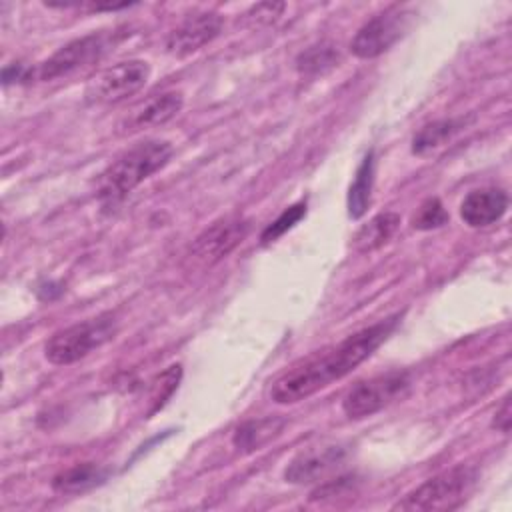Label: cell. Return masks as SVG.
Returning <instances> with one entry per match:
<instances>
[{
    "mask_svg": "<svg viewBox=\"0 0 512 512\" xmlns=\"http://www.w3.org/2000/svg\"><path fill=\"white\" fill-rule=\"evenodd\" d=\"M284 8H286V6H284L282 2H264V4L254 6V8L248 12V16H254L258 22L270 24V22H274V20L282 14Z\"/></svg>",
    "mask_w": 512,
    "mask_h": 512,
    "instance_id": "obj_23",
    "label": "cell"
},
{
    "mask_svg": "<svg viewBox=\"0 0 512 512\" xmlns=\"http://www.w3.org/2000/svg\"><path fill=\"white\" fill-rule=\"evenodd\" d=\"M108 36L106 34H88L82 38H76L62 48H58L52 56H48L38 68H36V78L38 80H56L70 76L94 62H98L104 52L108 50Z\"/></svg>",
    "mask_w": 512,
    "mask_h": 512,
    "instance_id": "obj_8",
    "label": "cell"
},
{
    "mask_svg": "<svg viewBox=\"0 0 512 512\" xmlns=\"http://www.w3.org/2000/svg\"><path fill=\"white\" fill-rule=\"evenodd\" d=\"M218 12H196L184 18L166 38V52L176 58H186L210 44L222 30Z\"/></svg>",
    "mask_w": 512,
    "mask_h": 512,
    "instance_id": "obj_11",
    "label": "cell"
},
{
    "mask_svg": "<svg viewBox=\"0 0 512 512\" xmlns=\"http://www.w3.org/2000/svg\"><path fill=\"white\" fill-rule=\"evenodd\" d=\"M492 426H494L498 432H502V434H508V432H510V396H506V398L502 400V404L496 408Z\"/></svg>",
    "mask_w": 512,
    "mask_h": 512,
    "instance_id": "obj_24",
    "label": "cell"
},
{
    "mask_svg": "<svg viewBox=\"0 0 512 512\" xmlns=\"http://www.w3.org/2000/svg\"><path fill=\"white\" fill-rule=\"evenodd\" d=\"M508 210V194L502 188L486 186L470 190L460 202V218L470 228H486L498 222Z\"/></svg>",
    "mask_w": 512,
    "mask_h": 512,
    "instance_id": "obj_12",
    "label": "cell"
},
{
    "mask_svg": "<svg viewBox=\"0 0 512 512\" xmlns=\"http://www.w3.org/2000/svg\"><path fill=\"white\" fill-rule=\"evenodd\" d=\"M168 140H146L122 152L98 180V198L104 204H116L126 198L136 186L162 170L172 158Z\"/></svg>",
    "mask_w": 512,
    "mask_h": 512,
    "instance_id": "obj_2",
    "label": "cell"
},
{
    "mask_svg": "<svg viewBox=\"0 0 512 512\" xmlns=\"http://www.w3.org/2000/svg\"><path fill=\"white\" fill-rule=\"evenodd\" d=\"M178 380H180V366H170L162 376H160V388L154 396V410L162 408V404L170 398V394L178 388Z\"/></svg>",
    "mask_w": 512,
    "mask_h": 512,
    "instance_id": "obj_22",
    "label": "cell"
},
{
    "mask_svg": "<svg viewBox=\"0 0 512 512\" xmlns=\"http://www.w3.org/2000/svg\"><path fill=\"white\" fill-rule=\"evenodd\" d=\"M474 482L476 474L472 468L464 464L454 466L408 492L394 504V510H456L466 502Z\"/></svg>",
    "mask_w": 512,
    "mask_h": 512,
    "instance_id": "obj_4",
    "label": "cell"
},
{
    "mask_svg": "<svg viewBox=\"0 0 512 512\" xmlns=\"http://www.w3.org/2000/svg\"><path fill=\"white\" fill-rule=\"evenodd\" d=\"M400 228V216L396 212H380L362 224L352 236V248L360 254L382 248Z\"/></svg>",
    "mask_w": 512,
    "mask_h": 512,
    "instance_id": "obj_14",
    "label": "cell"
},
{
    "mask_svg": "<svg viewBox=\"0 0 512 512\" xmlns=\"http://www.w3.org/2000/svg\"><path fill=\"white\" fill-rule=\"evenodd\" d=\"M304 216H306V202H296V204L288 206L272 224H268L264 228V232L260 234V240L262 242H274L284 232H288L294 224H298Z\"/></svg>",
    "mask_w": 512,
    "mask_h": 512,
    "instance_id": "obj_21",
    "label": "cell"
},
{
    "mask_svg": "<svg viewBox=\"0 0 512 512\" xmlns=\"http://www.w3.org/2000/svg\"><path fill=\"white\" fill-rule=\"evenodd\" d=\"M150 78V64L126 60L98 72L86 86V100L96 104H116L140 92Z\"/></svg>",
    "mask_w": 512,
    "mask_h": 512,
    "instance_id": "obj_7",
    "label": "cell"
},
{
    "mask_svg": "<svg viewBox=\"0 0 512 512\" xmlns=\"http://www.w3.org/2000/svg\"><path fill=\"white\" fill-rule=\"evenodd\" d=\"M348 456V446L340 442L310 446L298 452L284 470V478L290 484L320 482L328 474L336 472Z\"/></svg>",
    "mask_w": 512,
    "mask_h": 512,
    "instance_id": "obj_10",
    "label": "cell"
},
{
    "mask_svg": "<svg viewBox=\"0 0 512 512\" xmlns=\"http://www.w3.org/2000/svg\"><path fill=\"white\" fill-rule=\"evenodd\" d=\"M106 478H108L106 468L96 466L92 462H84L58 472L52 480V488L58 494H80L94 486H100Z\"/></svg>",
    "mask_w": 512,
    "mask_h": 512,
    "instance_id": "obj_16",
    "label": "cell"
},
{
    "mask_svg": "<svg viewBox=\"0 0 512 512\" xmlns=\"http://www.w3.org/2000/svg\"><path fill=\"white\" fill-rule=\"evenodd\" d=\"M412 16L414 14L402 6H392L372 16L352 38L350 52L362 60L388 52L410 28Z\"/></svg>",
    "mask_w": 512,
    "mask_h": 512,
    "instance_id": "obj_6",
    "label": "cell"
},
{
    "mask_svg": "<svg viewBox=\"0 0 512 512\" xmlns=\"http://www.w3.org/2000/svg\"><path fill=\"white\" fill-rule=\"evenodd\" d=\"M282 426H284V420L280 418L248 420L236 428V432L232 434V444L242 452L260 450L264 444H268L274 436L280 434Z\"/></svg>",
    "mask_w": 512,
    "mask_h": 512,
    "instance_id": "obj_18",
    "label": "cell"
},
{
    "mask_svg": "<svg viewBox=\"0 0 512 512\" xmlns=\"http://www.w3.org/2000/svg\"><path fill=\"white\" fill-rule=\"evenodd\" d=\"M374 172H376V160L374 150H368L356 168L354 180L348 188V216L352 220H358L366 214L370 200H372V188H374Z\"/></svg>",
    "mask_w": 512,
    "mask_h": 512,
    "instance_id": "obj_15",
    "label": "cell"
},
{
    "mask_svg": "<svg viewBox=\"0 0 512 512\" xmlns=\"http://www.w3.org/2000/svg\"><path fill=\"white\" fill-rule=\"evenodd\" d=\"M448 220H450V216H448L446 208L442 206V202L438 198H428L420 204V208L412 216V226L416 230L426 232V230H434V228L448 224Z\"/></svg>",
    "mask_w": 512,
    "mask_h": 512,
    "instance_id": "obj_20",
    "label": "cell"
},
{
    "mask_svg": "<svg viewBox=\"0 0 512 512\" xmlns=\"http://www.w3.org/2000/svg\"><path fill=\"white\" fill-rule=\"evenodd\" d=\"M248 232L250 220L242 216L220 218L194 238L190 246V258L200 266H212L226 258L236 246H240Z\"/></svg>",
    "mask_w": 512,
    "mask_h": 512,
    "instance_id": "obj_9",
    "label": "cell"
},
{
    "mask_svg": "<svg viewBox=\"0 0 512 512\" xmlns=\"http://www.w3.org/2000/svg\"><path fill=\"white\" fill-rule=\"evenodd\" d=\"M338 62H340L338 46L332 42H318L298 54L296 70L302 76H316L332 70L334 66H338Z\"/></svg>",
    "mask_w": 512,
    "mask_h": 512,
    "instance_id": "obj_19",
    "label": "cell"
},
{
    "mask_svg": "<svg viewBox=\"0 0 512 512\" xmlns=\"http://www.w3.org/2000/svg\"><path fill=\"white\" fill-rule=\"evenodd\" d=\"M398 318L400 314L388 316L372 326H366L346 336L342 342L296 362L274 380L270 388V398L276 404H296L310 398L328 384L344 378L374 354V350L392 334Z\"/></svg>",
    "mask_w": 512,
    "mask_h": 512,
    "instance_id": "obj_1",
    "label": "cell"
},
{
    "mask_svg": "<svg viewBox=\"0 0 512 512\" xmlns=\"http://www.w3.org/2000/svg\"><path fill=\"white\" fill-rule=\"evenodd\" d=\"M472 118H442L422 126L412 138V154L424 156L442 144H446L454 134H458Z\"/></svg>",
    "mask_w": 512,
    "mask_h": 512,
    "instance_id": "obj_17",
    "label": "cell"
},
{
    "mask_svg": "<svg viewBox=\"0 0 512 512\" xmlns=\"http://www.w3.org/2000/svg\"><path fill=\"white\" fill-rule=\"evenodd\" d=\"M184 104V96L178 90H168L148 98L144 104L134 108L130 116L124 118L122 130L124 132H138L144 128H156L170 122Z\"/></svg>",
    "mask_w": 512,
    "mask_h": 512,
    "instance_id": "obj_13",
    "label": "cell"
},
{
    "mask_svg": "<svg viewBox=\"0 0 512 512\" xmlns=\"http://www.w3.org/2000/svg\"><path fill=\"white\" fill-rule=\"evenodd\" d=\"M410 388H412L410 372L390 370L386 374L366 378L356 386H352L342 400V410L348 418L360 420L406 398Z\"/></svg>",
    "mask_w": 512,
    "mask_h": 512,
    "instance_id": "obj_5",
    "label": "cell"
},
{
    "mask_svg": "<svg viewBox=\"0 0 512 512\" xmlns=\"http://www.w3.org/2000/svg\"><path fill=\"white\" fill-rule=\"evenodd\" d=\"M116 334V316L112 312H104L54 332L44 346V354L48 362L56 366H68L102 348L106 342L114 340Z\"/></svg>",
    "mask_w": 512,
    "mask_h": 512,
    "instance_id": "obj_3",
    "label": "cell"
}]
</instances>
